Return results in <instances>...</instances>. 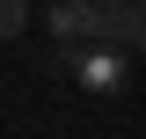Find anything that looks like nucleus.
Segmentation results:
<instances>
[{
    "label": "nucleus",
    "instance_id": "f257e3e1",
    "mask_svg": "<svg viewBox=\"0 0 146 139\" xmlns=\"http://www.w3.org/2000/svg\"><path fill=\"white\" fill-rule=\"evenodd\" d=\"M44 29H51V44H66V51H88V44H102V7H95V0H51Z\"/></svg>",
    "mask_w": 146,
    "mask_h": 139
},
{
    "label": "nucleus",
    "instance_id": "f03ea898",
    "mask_svg": "<svg viewBox=\"0 0 146 139\" xmlns=\"http://www.w3.org/2000/svg\"><path fill=\"white\" fill-rule=\"evenodd\" d=\"M73 73H80L88 95H117L124 88V51L117 44H88V51H73Z\"/></svg>",
    "mask_w": 146,
    "mask_h": 139
},
{
    "label": "nucleus",
    "instance_id": "7ed1b4c3",
    "mask_svg": "<svg viewBox=\"0 0 146 139\" xmlns=\"http://www.w3.org/2000/svg\"><path fill=\"white\" fill-rule=\"evenodd\" d=\"M95 7H102V44H117V51L146 44V0H95Z\"/></svg>",
    "mask_w": 146,
    "mask_h": 139
},
{
    "label": "nucleus",
    "instance_id": "20e7f679",
    "mask_svg": "<svg viewBox=\"0 0 146 139\" xmlns=\"http://www.w3.org/2000/svg\"><path fill=\"white\" fill-rule=\"evenodd\" d=\"M29 29V0H0V44Z\"/></svg>",
    "mask_w": 146,
    "mask_h": 139
}]
</instances>
